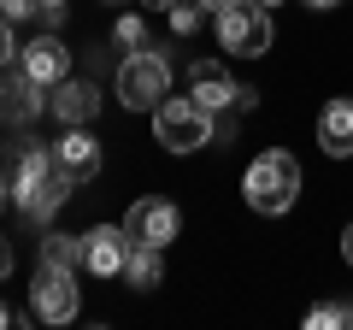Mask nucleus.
<instances>
[{"mask_svg": "<svg viewBox=\"0 0 353 330\" xmlns=\"http://www.w3.org/2000/svg\"><path fill=\"white\" fill-rule=\"evenodd\" d=\"M241 195H248V206H253V213H265V218L289 213L294 195H301V165H294V153L265 148L259 159L248 165V177H241Z\"/></svg>", "mask_w": 353, "mask_h": 330, "instance_id": "obj_1", "label": "nucleus"}, {"mask_svg": "<svg viewBox=\"0 0 353 330\" xmlns=\"http://www.w3.org/2000/svg\"><path fill=\"white\" fill-rule=\"evenodd\" d=\"M153 130H159V142L171 153H194V148L212 142L218 113L201 106V101H159V106H153Z\"/></svg>", "mask_w": 353, "mask_h": 330, "instance_id": "obj_2", "label": "nucleus"}, {"mask_svg": "<svg viewBox=\"0 0 353 330\" xmlns=\"http://www.w3.org/2000/svg\"><path fill=\"white\" fill-rule=\"evenodd\" d=\"M165 89H171V65L159 59V53H124V65H118V101L136 106V113H148V106L165 101Z\"/></svg>", "mask_w": 353, "mask_h": 330, "instance_id": "obj_3", "label": "nucleus"}, {"mask_svg": "<svg viewBox=\"0 0 353 330\" xmlns=\"http://www.w3.org/2000/svg\"><path fill=\"white\" fill-rule=\"evenodd\" d=\"M218 18V41H224L230 53H265L271 48V12H265L259 0H230L224 12H212Z\"/></svg>", "mask_w": 353, "mask_h": 330, "instance_id": "obj_4", "label": "nucleus"}, {"mask_svg": "<svg viewBox=\"0 0 353 330\" xmlns=\"http://www.w3.org/2000/svg\"><path fill=\"white\" fill-rule=\"evenodd\" d=\"M30 313L41 324H65L77 318V283H71V266H41L36 283H30Z\"/></svg>", "mask_w": 353, "mask_h": 330, "instance_id": "obj_5", "label": "nucleus"}, {"mask_svg": "<svg viewBox=\"0 0 353 330\" xmlns=\"http://www.w3.org/2000/svg\"><path fill=\"white\" fill-rule=\"evenodd\" d=\"M124 230H130V242H136V248H165V242L183 230V218H176L171 201L148 195V201H136V206L124 213Z\"/></svg>", "mask_w": 353, "mask_h": 330, "instance_id": "obj_6", "label": "nucleus"}, {"mask_svg": "<svg viewBox=\"0 0 353 330\" xmlns=\"http://www.w3.org/2000/svg\"><path fill=\"white\" fill-rule=\"evenodd\" d=\"M48 106V89H41L36 77L24 71V65H0V124H30V118Z\"/></svg>", "mask_w": 353, "mask_h": 330, "instance_id": "obj_7", "label": "nucleus"}, {"mask_svg": "<svg viewBox=\"0 0 353 330\" xmlns=\"http://www.w3.org/2000/svg\"><path fill=\"white\" fill-rule=\"evenodd\" d=\"M130 230L124 224H101V230H83V266L94 271V278H118L130 260Z\"/></svg>", "mask_w": 353, "mask_h": 330, "instance_id": "obj_8", "label": "nucleus"}, {"mask_svg": "<svg viewBox=\"0 0 353 330\" xmlns=\"http://www.w3.org/2000/svg\"><path fill=\"white\" fill-rule=\"evenodd\" d=\"M53 165H59V171H65L71 183H88L94 171H101V142L88 136L83 124H71L59 142H53Z\"/></svg>", "mask_w": 353, "mask_h": 330, "instance_id": "obj_9", "label": "nucleus"}, {"mask_svg": "<svg viewBox=\"0 0 353 330\" xmlns=\"http://www.w3.org/2000/svg\"><path fill=\"white\" fill-rule=\"evenodd\" d=\"M18 65H24V71L36 77L41 89H59V83H65V71H71V53H65V48H59V36L48 30V36H36L24 53H18Z\"/></svg>", "mask_w": 353, "mask_h": 330, "instance_id": "obj_10", "label": "nucleus"}, {"mask_svg": "<svg viewBox=\"0 0 353 330\" xmlns=\"http://www.w3.org/2000/svg\"><path fill=\"white\" fill-rule=\"evenodd\" d=\"M65 195H71V177H65V171H48V177L30 183V189H12V201H18V213H24L30 224H48L65 206Z\"/></svg>", "mask_w": 353, "mask_h": 330, "instance_id": "obj_11", "label": "nucleus"}, {"mask_svg": "<svg viewBox=\"0 0 353 330\" xmlns=\"http://www.w3.org/2000/svg\"><path fill=\"white\" fill-rule=\"evenodd\" d=\"M194 101H201V106H212V113H230V106H241V101H248V89H236V83H230V71H224V65H212V59H206V65H194Z\"/></svg>", "mask_w": 353, "mask_h": 330, "instance_id": "obj_12", "label": "nucleus"}, {"mask_svg": "<svg viewBox=\"0 0 353 330\" xmlns=\"http://www.w3.org/2000/svg\"><path fill=\"white\" fill-rule=\"evenodd\" d=\"M53 113H59V124H88V118L101 113V89L83 83V77H65L59 89H53Z\"/></svg>", "mask_w": 353, "mask_h": 330, "instance_id": "obj_13", "label": "nucleus"}, {"mask_svg": "<svg viewBox=\"0 0 353 330\" xmlns=\"http://www.w3.org/2000/svg\"><path fill=\"white\" fill-rule=\"evenodd\" d=\"M318 142L324 153H353V101H330L318 113Z\"/></svg>", "mask_w": 353, "mask_h": 330, "instance_id": "obj_14", "label": "nucleus"}, {"mask_svg": "<svg viewBox=\"0 0 353 330\" xmlns=\"http://www.w3.org/2000/svg\"><path fill=\"white\" fill-rule=\"evenodd\" d=\"M48 171H59L53 165V148L48 142H18V165H12V189H30V183H41Z\"/></svg>", "mask_w": 353, "mask_h": 330, "instance_id": "obj_15", "label": "nucleus"}, {"mask_svg": "<svg viewBox=\"0 0 353 330\" xmlns=\"http://www.w3.org/2000/svg\"><path fill=\"white\" fill-rule=\"evenodd\" d=\"M124 278L136 283V289H153V283L165 278V266H159V248H130V260H124Z\"/></svg>", "mask_w": 353, "mask_h": 330, "instance_id": "obj_16", "label": "nucleus"}, {"mask_svg": "<svg viewBox=\"0 0 353 330\" xmlns=\"http://www.w3.org/2000/svg\"><path fill=\"white\" fill-rule=\"evenodd\" d=\"M41 266H83V236H41Z\"/></svg>", "mask_w": 353, "mask_h": 330, "instance_id": "obj_17", "label": "nucleus"}, {"mask_svg": "<svg viewBox=\"0 0 353 330\" xmlns=\"http://www.w3.org/2000/svg\"><path fill=\"white\" fill-rule=\"evenodd\" d=\"M201 0H165V24L176 30V36H194V30H201Z\"/></svg>", "mask_w": 353, "mask_h": 330, "instance_id": "obj_18", "label": "nucleus"}, {"mask_svg": "<svg viewBox=\"0 0 353 330\" xmlns=\"http://www.w3.org/2000/svg\"><path fill=\"white\" fill-rule=\"evenodd\" d=\"M112 41H118V48H130V53H141V48H148V18H141V12H124V18H118V24H112Z\"/></svg>", "mask_w": 353, "mask_h": 330, "instance_id": "obj_19", "label": "nucleus"}, {"mask_svg": "<svg viewBox=\"0 0 353 330\" xmlns=\"http://www.w3.org/2000/svg\"><path fill=\"white\" fill-rule=\"evenodd\" d=\"M306 324L312 330H330V324H353V307L341 301V307H312V313H306Z\"/></svg>", "mask_w": 353, "mask_h": 330, "instance_id": "obj_20", "label": "nucleus"}, {"mask_svg": "<svg viewBox=\"0 0 353 330\" xmlns=\"http://www.w3.org/2000/svg\"><path fill=\"white\" fill-rule=\"evenodd\" d=\"M0 18H12V24L18 18H36V0H0Z\"/></svg>", "mask_w": 353, "mask_h": 330, "instance_id": "obj_21", "label": "nucleus"}, {"mask_svg": "<svg viewBox=\"0 0 353 330\" xmlns=\"http://www.w3.org/2000/svg\"><path fill=\"white\" fill-rule=\"evenodd\" d=\"M36 18H41V24H59V18H65V0H36Z\"/></svg>", "mask_w": 353, "mask_h": 330, "instance_id": "obj_22", "label": "nucleus"}, {"mask_svg": "<svg viewBox=\"0 0 353 330\" xmlns=\"http://www.w3.org/2000/svg\"><path fill=\"white\" fill-rule=\"evenodd\" d=\"M0 65H12V18H0Z\"/></svg>", "mask_w": 353, "mask_h": 330, "instance_id": "obj_23", "label": "nucleus"}, {"mask_svg": "<svg viewBox=\"0 0 353 330\" xmlns=\"http://www.w3.org/2000/svg\"><path fill=\"white\" fill-rule=\"evenodd\" d=\"M6 271H12V242L0 236V278H6Z\"/></svg>", "mask_w": 353, "mask_h": 330, "instance_id": "obj_24", "label": "nucleus"}, {"mask_svg": "<svg viewBox=\"0 0 353 330\" xmlns=\"http://www.w3.org/2000/svg\"><path fill=\"white\" fill-rule=\"evenodd\" d=\"M341 260H347V266H353V224L341 230Z\"/></svg>", "mask_w": 353, "mask_h": 330, "instance_id": "obj_25", "label": "nucleus"}, {"mask_svg": "<svg viewBox=\"0 0 353 330\" xmlns=\"http://www.w3.org/2000/svg\"><path fill=\"white\" fill-rule=\"evenodd\" d=\"M6 201H12V177L0 171V213H6Z\"/></svg>", "mask_w": 353, "mask_h": 330, "instance_id": "obj_26", "label": "nucleus"}, {"mask_svg": "<svg viewBox=\"0 0 353 330\" xmlns=\"http://www.w3.org/2000/svg\"><path fill=\"white\" fill-rule=\"evenodd\" d=\"M201 6H206V12H224V6H230V0H201Z\"/></svg>", "mask_w": 353, "mask_h": 330, "instance_id": "obj_27", "label": "nucleus"}, {"mask_svg": "<svg viewBox=\"0 0 353 330\" xmlns=\"http://www.w3.org/2000/svg\"><path fill=\"white\" fill-rule=\"evenodd\" d=\"M306 6H318V12H324V6H341V0H306Z\"/></svg>", "mask_w": 353, "mask_h": 330, "instance_id": "obj_28", "label": "nucleus"}, {"mask_svg": "<svg viewBox=\"0 0 353 330\" xmlns=\"http://www.w3.org/2000/svg\"><path fill=\"white\" fill-rule=\"evenodd\" d=\"M6 324H12V313H6V307H0V330H6Z\"/></svg>", "mask_w": 353, "mask_h": 330, "instance_id": "obj_29", "label": "nucleus"}, {"mask_svg": "<svg viewBox=\"0 0 353 330\" xmlns=\"http://www.w3.org/2000/svg\"><path fill=\"white\" fill-rule=\"evenodd\" d=\"M259 6H265V12H271V6H283V0H259Z\"/></svg>", "mask_w": 353, "mask_h": 330, "instance_id": "obj_30", "label": "nucleus"}, {"mask_svg": "<svg viewBox=\"0 0 353 330\" xmlns=\"http://www.w3.org/2000/svg\"><path fill=\"white\" fill-rule=\"evenodd\" d=\"M153 6H165V0H153Z\"/></svg>", "mask_w": 353, "mask_h": 330, "instance_id": "obj_31", "label": "nucleus"}]
</instances>
